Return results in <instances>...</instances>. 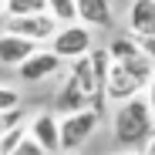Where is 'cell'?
<instances>
[{"mask_svg":"<svg viewBox=\"0 0 155 155\" xmlns=\"http://www.w3.org/2000/svg\"><path fill=\"white\" fill-rule=\"evenodd\" d=\"M111 135L121 148H132V152H142L148 145V138L155 135V115H152V105L145 94H135L115 108Z\"/></svg>","mask_w":155,"mask_h":155,"instance_id":"1","label":"cell"},{"mask_svg":"<svg viewBox=\"0 0 155 155\" xmlns=\"http://www.w3.org/2000/svg\"><path fill=\"white\" fill-rule=\"evenodd\" d=\"M152 74H155V64H152L148 54H138L132 61H111L108 78H105V98L121 105V101L135 98V94H142L148 88Z\"/></svg>","mask_w":155,"mask_h":155,"instance_id":"2","label":"cell"},{"mask_svg":"<svg viewBox=\"0 0 155 155\" xmlns=\"http://www.w3.org/2000/svg\"><path fill=\"white\" fill-rule=\"evenodd\" d=\"M101 121V111L98 108H84V111H71L61 118V152H78Z\"/></svg>","mask_w":155,"mask_h":155,"instance_id":"3","label":"cell"},{"mask_svg":"<svg viewBox=\"0 0 155 155\" xmlns=\"http://www.w3.org/2000/svg\"><path fill=\"white\" fill-rule=\"evenodd\" d=\"M91 27L88 24H64V27L51 37V51H58L64 61H78L91 54Z\"/></svg>","mask_w":155,"mask_h":155,"instance_id":"4","label":"cell"},{"mask_svg":"<svg viewBox=\"0 0 155 155\" xmlns=\"http://www.w3.org/2000/svg\"><path fill=\"white\" fill-rule=\"evenodd\" d=\"M58 17L54 14H31V17H10L7 20V31L10 34H24V37H31V41H37V44H44V41H51L61 27H58Z\"/></svg>","mask_w":155,"mask_h":155,"instance_id":"5","label":"cell"},{"mask_svg":"<svg viewBox=\"0 0 155 155\" xmlns=\"http://www.w3.org/2000/svg\"><path fill=\"white\" fill-rule=\"evenodd\" d=\"M61 64H64V58L58 54V51H37V54H31L27 61L17 68V74H20V81L34 84V81H44V78L58 74Z\"/></svg>","mask_w":155,"mask_h":155,"instance_id":"6","label":"cell"},{"mask_svg":"<svg viewBox=\"0 0 155 155\" xmlns=\"http://www.w3.org/2000/svg\"><path fill=\"white\" fill-rule=\"evenodd\" d=\"M37 51H41V44L24 37V34H10V31L0 34V64H7V68H20Z\"/></svg>","mask_w":155,"mask_h":155,"instance_id":"7","label":"cell"},{"mask_svg":"<svg viewBox=\"0 0 155 155\" xmlns=\"http://www.w3.org/2000/svg\"><path fill=\"white\" fill-rule=\"evenodd\" d=\"M31 138L47 152V155H54V152H61V121L54 118V115H37L34 121H31Z\"/></svg>","mask_w":155,"mask_h":155,"instance_id":"8","label":"cell"},{"mask_svg":"<svg viewBox=\"0 0 155 155\" xmlns=\"http://www.w3.org/2000/svg\"><path fill=\"white\" fill-rule=\"evenodd\" d=\"M128 31L135 37H155V0H132V7H128Z\"/></svg>","mask_w":155,"mask_h":155,"instance_id":"9","label":"cell"},{"mask_svg":"<svg viewBox=\"0 0 155 155\" xmlns=\"http://www.w3.org/2000/svg\"><path fill=\"white\" fill-rule=\"evenodd\" d=\"M78 20L88 27H111V4L108 0H78Z\"/></svg>","mask_w":155,"mask_h":155,"instance_id":"10","label":"cell"},{"mask_svg":"<svg viewBox=\"0 0 155 155\" xmlns=\"http://www.w3.org/2000/svg\"><path fill=\"white\" fill-rule=\"evenodd\" d=\"M108 54H111V61H132V58L145 54V51H142L138 37L132 34V37H115V41L108 44Z\"/></svg>","mask_w":155,"mask_h":155,"instance_id":"11","label":"cell"},{"mask_svg":"<svg viewBox=\"0 0 155 155\" xmlns=\"http://www.w3.org/2000/svg\"><path fill=\"white\" fill-rule=\"evenodd\" d=\"M4 10H7V17H31V14L47 10V0H7Z\"/></svg>","mask_w":155,"mask_h":155,"instance_id":"12","label":"cell"},{"mask_svg":"<svg viewBox=\"0 0 155 155\" xmlns=\"http://www.w3.org/2000/svg\"><path fill=\"white\" fill-rule=\"evenodd\" d=\"M47 14H54L61 24L78 20V0H47Z\"/></svg>","mask_w":155,"mask_h":155,"instance_id":"13","label":"cell"},{"mask_svg":"<svg viewBox=\"0 0 155 155\" xmlns=\"http://www.w3.org/2000/svg\"><path fill=\"white\" fill-rule=\"evenodd\" d=\"M31 135V128H24V125H17V128H10V132L0 138V155H14L20 145H24V138Z\"/></svg>","mask_w":155,"mask_h":155,"instance_id":"14","label":"cell"},{"mask_svg":"<svg viewBox=\"0 0 155 155\" xmlns=\"http://www.w3.org/2000/svg\"><path fill=\"white\" fill-rule=\"evenodd\" d=\"M20 121H24V111H17V108L14 111H0V138H4L10 128H17Z\"/></svg>","mask_w":155,"mask_h":155,"instance_id":"15","label":"cell"},{"mask_svg":"<svg viewBox=\"0 0 155 155\" xmlns=\"http://www.w3.org/2000/svg\"><path fill=\"white\" fill-rule=\"evenodd\" d=\"M14 108H20V94H17L14 88H4V84H0V111H14Z\"/></svg>","mask_w":155,"mask_h":155,"instance_id":"16","label":"cell"},{"mask_svg":"<svg viewBox=\"0 0 155 155\" xmlns=\"http://www.w3.org/2000/svg\"><path fill=\"white\" fill-rule=\"evenodd\" d=\"M14 155H47V152H44V148H41V145H37L31 135H27V138H24V145H20Z\"/></svg>","mask_w":155,"mask_h":155,"instance_id":"17","label":"cell"},{"mask_svg":"<svg viewBox=\"0 0 155 155\" xmlns=\"http://www.w3.org/2000/svg\"><path fill=\"white\" fill-rule=\"evenodd\" d=\"M138 44H142V51L148 58H155V37H138Z\"/></svg>","mask_w":155,"mask_h":155,"instance_id":"18","label":"cell"},{"mask_svg":"<svg viewBox=\"0 0 155 155\" xmlns=\"http://www.w3.org/2000/svg\"><path fill=\"white\" fill-rule=\"evenodd\" d=\"M148 105H152V115H155V74H152V81H148Z\"/></svg>","mask_w":155,"mask_h":155,"instance_id":"19","label":"cell"},{"mask_svg":"<svg viewBox=\"0 0 155 155\" xmlns=\"http://www.w3.org/2000/svg\"><path fill=\"white\" fill-rule=\"evenodd\" d=\"M142 152H145V155H155V135H152V138H148V145H145V148H142Z\"/></svg>","mask_w":155,"mask_h":155,"instance_id":"20","label":"cell"},{"mask_svg":"<svg viewBox=\"0 0 155 155\" xmlns=\"http://www.w3.org/2000/svg\"><path fill=\"white\" fill-rule=\"evenodd\" d=\"M115 155H145V152H132V148H121V152H115Z\"/></svg>","mask_w":155,"mask_h":155,"instance_id":"21","label":"cell"},{"mask_svg":"<svg viewBox=\"0 0 155 155\" xmlns=\"http://www.w3.org/2000/svg\"><path fill=\"white\" fill-rule=\"evenodd\" d=\"M4 4H7V0H0V10H4Z\"/></svg>","mask_w":155,"mask_h":155,"instance_id":"22","label":"cell"}]
</instances>
